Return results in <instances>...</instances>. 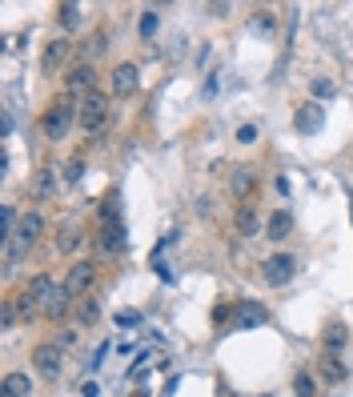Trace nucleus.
<instances>
[{"instance_id":"obj_25","label":"nucleus","mask_w":353,"mask_h":397,"mask_svg":"<svg viewBox=\"0 0 353 397\" xmlns=\"http://www.w3.org/2000/svg\"><path fill=\"white\" fill-rule=\"evenodd\" d=\"M325 345H330L333 353L341 350V345H345V325H330V329H325Z\"/></svg>"},{"instance_id":"obj_28","label":"nucleus","mask_w":353,"mask_h":397,"mask_svg":"<svg viewBox=\"0 0 353 397\" xmlns=\"http://www.w3.org/2000/svg\"><path fill=\"white\" fill-rule=\"evenodd\" d=\"M76 245H81V233H65V237H56V249H61V253H72Z\"/></svg>"},{"instance_id":"obj_22","label":"nucleus","mask_w":353,"mask_h":397,"mask_svg":"<svg viewBox=\"0 0 353 397\" xmlns=\"http://www.w3.org/2000/svg\"><path fill=\"white\" fill-rule=\"evenodd\" d=\"M105 48H109V36H105V32H93V36H89V41H85V48H81V52H85V56H100V52H105Z\"/></svg>"},{"instance_id":"obj_8","label":"nucleus","mask_w":353,"mask_h":397,"mask_svg":"<svg viewBox=\"0 0 353 397\" xmlns=\"http://www.w3.org/2000/svg\"><path fill=\"white\" fill-rule=\"evenodd\" d=\"M96 245H100V253H109V257H113V253H120V249H125V245H129V241H125V225H100V233H96Z\"/></svg>"},{"instance_id":"obj_1","label":"nucleus","mask_w":353,"mask_h":397,"mask_svg":"<svg viewBox=\"0 0 353 397\" xmlns=\"http://www.w3.org/2000/svg\"><path fill=\"white\" fill-rule=\"evenodd\" d=\"M76 125L85 129V137H89V140L100 137V133L109 129V96H105V93H89V96H85Z\"/></svg>"},{"instance_id":"obj_12","label":"nucleus","mask_w":353,"mask_h":397,"mask_svg":"<svg viewBox=\"0 0 353 397\" xmlns=\"http://www.w3.org/2000/svg\"><path fill=\"white\" fill-rule=\"evenodd\" d=\"M0 394H4V397H28V394H32V381H28V374H4Z\"/></svg>"},{"instance_id":"obj_33","label":"nucleus","mask_w":353,"mask_h":397,"mask_svg":"<svg viewBox=\"0 0 353 397\" xmlns=\"http://www.w3.org/2000/svg\"><path fill=\"white\" fill-rule=\"evenodd\" d=\"M85 397H100V385H96V381H85Z\"/></svg>"},{"instance_id":"obj_31","label":"nucleus","mask_w":353,"mask_h":397,"mask_svg":"<svg viewBox=\"0 0 353 397\" xmlns=\"http://www.w3.org/2000/svg\"><path fill=\"white\" fill-rule=\"evenodd\" d=\"M96 317H100V309H96V305H85V309H81V321H89V325H93Z\"/></svg>"},{"instance_id":"obj_3","label":"nucleus","mask_w":353,"mask_h":397,"mask_svg":"<svg viewBox=\"0 0 353 397\" xmlns=\"http://www.w3.org/2000/svg\"><path fill=\"white\" fill-rule=\"evenodd\" d=\"M45 233V221H41V213H24L21 225H17V233H12V245H8V257H17L24 249H32L36 241Z\"/></svg>"},{"instance_id":"obj_26","label":"nucleus","mask_w":353,"mask_h":397,"mask_svg":"<svg viewBox=\"0 0 353 397\" xmlns=\"http://www.w3.org/2000/svg\"><path fill=\"white\" fill-rule=\"evenodd\" d=\"M309 93L317 96V100H330L337 89H333V81H325V76H321V81H313V85H309Z\"/></svg>"},{"instance_id":"obj_18","label":"nucleus","mask_w":353,"mask_h":397,"mask_svg":"<svg viewBox=\"0 0 353 397\" xmlns=\"http://www.w3.org/2000/svg\"><path fill=\"white\" fill-rule=\"evenodd\" d=\"M253 185H257V177H253L249 169H237V173H233V193L241 197V201H245V197L253 193Z\"/></svg>"},{"instance_id":"obj_9","label":"nucleus","mask_w":353,"mask_h":397,"mask_svg":"<svg viewBox=\"0 0 353 397\" xmlns=\"http://www.w3.org/2000/svg\"><path fill=\"white\" fill-rule=\"evenodd\" d=\"M69 56H72V45L65 41V36H61V41H52V45L45 48V56H41V69L52 76V72H56L61 65H65V61H69Z\"/></svg>"},{"instance_id":"obj_27","label":"nucleus","mask_w":353,"mask_h":397,"mask_svg":"<svg viewBox=\"0 0 353 397\" xmlns=\"http://www.w3.org/2000/svg\"><path fill=\"white\" fill-rule=\"evenodd\" d=\"M81 177H85V161H81V157H72V161L65 164V181H69V185H76Z\"/></svg>"},{"instance_id":"obj_6","label":"nucleus","mask_w":353,"mask_h":397,"mask_svg":"<svg viewBox=\"0 0 353 397\" xmlns=\"http://www.w3.org/2000/svg\"><path fill=\"white\" fill-rule=\"evenodd\" d=\"M93 281H96L93 261H76L69 273H65V289H69L72 297H81V293H89V289H93Z\"/></svg>"},{"instance_id":"obj_5","label":"nucleus","mask_w":353,"mask_h":397,"mask_svg":"<svg viewBox=\"0 0 353 397\" xmlns=\"http://www.w3.org/2000/svg\"><path fill=\"white\" fill-rule=\"evenodd\" d=\"M61 365H65V357H61V345H36L32 350V369H41V377H61Z\"/></svg>"},{"instance_id":"obj_29","label":"nucleus","mask_w":353,"mask_h":397,"mask_svg":"<svg viewBox=\"0 0 353 397\" xmlns=\"http://www.w3.org/2000/svg\"><path fill=\"white\" fill-rule=\"evenodd\" d=\"M237 140H241V144H253V140H257V125H241V129H237Z\"/></svg>"},{"instance_id":"obj_19","label":"nucleus","mask_w":353,"mask_h":397,"mask_svg":"<svg viewBox=\"0 0 353 397\" xmlns=\"http://www.w3.org/2000/svg\"><path fill=\"white\" fill-rule=\"evenodd\" d=\"M56 21L65 24V28H81V4H61V8H56Z\"/></svg>"},{"instance_id":"obj_2","label":"nucleus","mask_w":353,"mask_h":397,"mask_svg":"<svg viewBox=\"0 0 353 397\" xmlns=\"http://www.w3.org/2000/svg\"><path fill=\"white\" fill-rule=\"evenodd\" d=\"M76 117H81V109H72V100H52L48 113H45V120H41V129H45L48 140H61L72 129V120H76Z\"/></svg>"},{"instance_id":"obj_15","label":"nucleus","mask_w":353,"mask_h":397,"mask_svg":"<svg viewBox=\"0 0 353 397\" xmlns=\"http://www.w3.org/2000/svg\"><path fill=\"white\" fill-rule=\"evenodd\" d=\"M297 129H301V133H317V129H321V105L297 109Z\"/></svg>"},{"instance_id":"obj_16","label":"nucleus","mask_w":353,"mask_h":397,"mask_svg":"<svg viewBox=\"0 0 353 397\" xmlns=\"http://www.w3.org/2000/svg\"><path fill=\"white\" fill-rule=\"evenodd\" d=\"M257 229H261L257 213L249 209V205H241V209H237V233H241V237H253Z\"/></svg>"},{"instance_id":"obj_13","label":"nucleus","mask_w":353,"mask_h":397,"mask_svg":"<svg viewBox=\"0 0 353 397\" xmlns=\"http://www.w3.org/2000/svg\"><path fill=\"white\" fill-rule=\"evenodd\" d=\"M52 289H56V285H52V277H48V273H36V277L28 281V289H24V293H28V297H32L36 305H45Z\"/></svg>"},{"instance_id":"obj_11","label":"nucleus","mask_w":353,"mask_h":397,"mask_svg":"<svg viewBox=\"0 0 353 397\" xmlns=\"http://www.w3.org/2000/svg\"><path fill=\"white\" fill-rule=\"evenodd\" d=\"M93 81H96L93 65H81V69H72V72H69V81H65V85H69L72 93H85V96H89V93H96Z\"/></svg>"},{"instance_id":"obj_7","label":"nucleus","mask_w":353,"mask_h":397,"mask_svg":"<svg viewBox=\"0 0 353 397\" xmlns=\"http://www.w3.org/2000/svg\"><path fill=\"white\" fill-rule=\"evenodd\" d=\"M137 85H141L137 65H117V69H113V93L117 96H133L137 93Z\"/></svg>"},{"instance_id":"obj_10","label":"nucleus","mask_w":353,"mask_h":397,"mask_svg":"<svg viewBox=\"0 0 353 397\" xmlns=\"http://www.w3.org/2000/svg\"><path fill=\"white\" fill-rule=\"evenodd\" d=\"M69 309H72V293L65 289V285H56V289L48 293V301H45V317L48 321H61Z\"/></svg>"},{"instance_id":"obj_14","label":"nucleus","mask_w":353,"mask_h":397,"mask_svg":"<svg viewBox=\"0 0 353 397\" xmlns=\"http://www.w3.org/2000/svg\"><path fill=\"white\" fill-rule=\"evenodd\" d=\"M289 229H293V217H289V209H277L273 217H269V241H285V237H289Z\"/></svg>"},{"instance_id":"obj_4","label":"nucleus","mask_w":353,"mask_h":397,"mask_svg":"<svg viewBox=\"0 0 353 397\" xmlns=\"http://www.w3.org/2000/svg\"><path fill=\"white\" fill-rule=\"evenodd\" d=\"M261 273H265V281H269L273 289H281V285H289V281H293V273H297V261L289 257V253H273V257H265Z\"/></svg>"},{"instance_id":"obj_30","label":"nucleus","mask_w":353,"mask_h":397,"mask_svg":"<svg viewBox=\"0 0 353 397\" xmlns=\"http://www.w3.org/2000/svg\"><path fill=\"white\" fill-rule=\"evenodd\" d=\"M257 32H273V12H257Z\"/></svg>"},{"instance_id":"obj_20","label":"nucleus","mask_w":353,"mask_h":397,"mask_svg":"<svg viewBox=\"0 0 353 397\" xmlns=\"http://www.w3.org/2000/svg\"><path fill=\"white\" fill-rule=\"evenodd\" d=\"M345 374H350V369H345V365H341L337 357H330V361L321 365V377H325L330 385H341V381H345Z\"/></svg>"},{"instance_id":"obj_32","label":"nucleus","mask_w":353,"mask_h":397,"mask_svg":"<svg viewBox=\"0 0 353 397\" xmlns=\"http://www.w3.org/2000/svg\"><path fill=\"white\" fill-rule=\"evenodd\" d=\"M72 341H76V333H72V329H65V333H61V337H56V345H61V350H69Z\"/></svg>"},{"instance_id":"obj_17","label":"nucleus","mask_w":353,"mask_h":397,"mask_svg":"<svg viewBox=\"0 0 353 397\" xmlns=\"http://www.w3.org/2000/svg\"><path fill=\"white\" fill-rule=\"evenodd\" d=\"M265 317H269V313H265L257 301H253V305H241V309H237V321H241V325H265Z\"/></svg>"},{"instance_id":"obj_21","label":"nucleus","mask_w":353,"mask_h":397,"mask_svg":"<svg viewBox=\"0 0 353 397\" xmlns=\"http://www.w3.org/2000/svg\"><path fill=\"white\" fill-rule=\"evenodd\" d=\"M52 185H56V173H52V169H41V173H36V181H32V193H36V197H48Z\"/></svg>"},{"instance_id":"obj_23","label":"nucleus","mask_w":353,"mask_h":397,"mask_svg":"<svg viewBox=\"0 0 353 397\" xmlns=\"http://www.w3.org/2000/svg\"><path fill=\"white\" fill-rule=\"evenodd\" d=\"M293 394H297V397H317L313 377H309V374H297V377H293Z\"/></svg>"},{"instance_id":"obj_24","label":"nucleus","mask_w":353,"mask_h":397,"mask_svg":"<svg viewBox=\"0 0 353 397\" xmlns=\"http://www.w3.org/2000/svg\"><path fill=\"white\" fill-rule=\"evenodd\" d=\"M157 28H161V17H157L153 8H149V12H141V36H145V41H149Z\"/></svg>"}]
</instances>
